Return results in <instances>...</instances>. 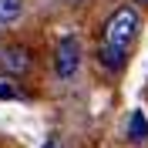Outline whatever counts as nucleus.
I'll return each instance as SVG.
<instances>
[{
    "mask_svg": "<svg viewBox=\"0 0 148 148\" xmlns=\"http://www.w3.org/2000/svg\"><path fill=\"white\" fill-rule=\"evenodd\" d=\"M77 71H81V44L77 37H64L54 47V74L61 81H71Z\"/></svg>",
    "mask_w": 148,
    "mask_h": 148,
    "instance_id": "f03ea898",
    "label": "nucleus"
},
{
    "mask_svg": "<svg viewBox=\"0 0 148 148\" xmlns=\"http://www.w3.org/2000/svg\"><path fill=\"white\" fill-rule=\"evenodd\" d=\"M34 67V54H30L24 44H10L0 51V74H7V77H24L30 74Z\"/></svg>",
    "mask_w": 148,
    "mask_h": 148,
    "instance_id": "7ed1b4c3",
    "label": "nucleus"
},
{
    "mask_svg": "<svg viewBox=\"0 0 148 148\" xmlns=\"http://www.w3.org/2000/svg\"><path fill=\"white\" fill-rule=\"evenodd\" d=\"M128 141L131 145L148 141V118L141 114V111H131V118H128Z\"/></svg>",
    "mask_w": 148,
    "mask_h": 148,
    "instance_id": "20e7f679",
    "label": "nucleus"
},
{
    "mask_svg": "<svg viewBox=\"0 0 148 148\" xmlns=\"http://www.w3.org/2000/svg\"><path fill=\"white\" fill-rule=\"evenodd\" d=\"M0 98H17V91H14L10 84H0Z\"/></svg>",
    "mask_w": 148,
    "mask_h": 148,
    "instance_id": "0eeeda50",
    "label": "nucleus"
},
{
    "mask_svg": "<svg viewBox=\"0 0 148 148\" xmlns=\"http://www.w3.org/2000/svg\"><path fill=\"white\" fill-rule=\"evenodd\" d=\"M20 14H24V0H0V27L17 24Z\"/></svg>",
    "mask_w": 148,
    "mask_h": 148,
    "instance_id": "39448f33",
    "label": "nucleus"
},
{
    "mask_svg": "<svg viewBox=\"0 0 148 148\" xmlns=\"http://www.w3.org/2000/svg\"><path fill=\"white\" fill-rule=\"evenodd\" d=\"M44 148H64V145H61V138H57V135H47V141H44Z\"/></svg>",
    "mask_w": 148,
    "mask_h": 148,
    "instance_id": "423d86ee",
    "label": "nucleus"
},
{
    "mask_svg": "<svg viewBox=\"0 0 148 148\" xmlns=\"http://www.w3.org/2000/svg\"><path fill=\"white\" fill-rule=\"evenodd\" d=\"M138 27H141L138 10L131 7V3H125V7H118L108 20H104L101 44H104V47H114V51H131L135 37H138Z\"/></svg>",
    "mask_w": 148,
    "mask_h": 148,
    "instance_id": "f257e3e1",
    "label": "nucleus"
},
{
    "mask_svg": "<svg viewBox=\"0 0 148 148\" xmlns=\"http://www.w3.org/2000/svg\"><path fill=\"white\" fill-rule=\"evenodd\" d=\"M61 3H71V7H77V3H84V0H61Z\"/></svg>",
    "mask_w": 148,
    "mask_h": 148,
    "instance_id": "6e6552de",
    "label": "nucleus"
},
{
    "mask_svg": "<svg viewBox=\"0 0 148 148\" xmlns=\"http://www.w3.org/2000/svg\"><path fill=\"white\" fill-rule=\"evenodd\" d=\"M135 3H148V0H135Z\"/></svg>",
    "mask_w": 148,
    "mask_h": 148,
    "instance_id": "1a4fd4ad",
    "label": "nucleus"
}]
</instances>
